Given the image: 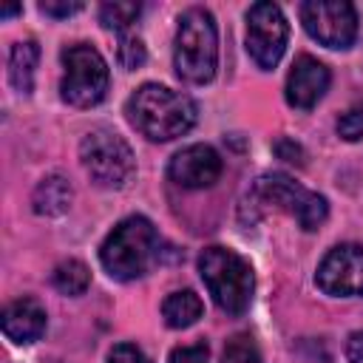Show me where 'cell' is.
Segmentation results:
<instances>
[{"instance_id":"6da1fadb","label":"cell","mask_w":363,"mask_h":363,"mask_svg":"<svg viewBox=\"0 0 363 363\" xmlns=\"http://www.w3.org/2000/svg\"><path fill=\"white\" fill-rule=\"evenodd\" d=\"M128 122L153 142H170L196 125V102L159 82H145L136 88L125 105Z\"/></svg>"},{"instance_id":"7a4b0ae2","label":"cell","mask_w":363,"mask_h":363,"mask_svg":"<svg viewBox=\"0 0 363 363\" xmlns=\"http://www.w3.org/2000/svg\"><path fill=\"white\" fill-rule=\"evenodd\" d=\"M162 238L145 216H128L119 221L99 247L105 272L116 281H133L159 264Z\"/></svg>"},{"instance_id":"3957f363","label":"cell","mask_w":363,"mask_h":363,"mask_svg":"<svg viewBox=\"0 0 363 363\" xmlns=\"http://www.w3.org/2000/svg\"><path fill=\"white\" fill-rule=\"evenodd\" d=\"M173 65H176V74L184 82H193V85H204L216 77V68H218V28H216V17L207 9L193 6L179 17L176 45H173Z\"/></svg>"},{"instance_id":"277c9868","label":"cell","mask_w":363,"mask_h":363,"mask_svg":"<svg viewBox=\"0 0 363 363\" xmlns=\"http://www.w3.org/2000/svg\"><path fill=\"white\" fill-rule=\"evenodd\" d=\"M199 272L216 306L227 315H244L252 303L255 275L252 267L227 247H207L199 255Z\"/></svg>"},{"instance_id":"5b68a950","label":"cell","mask_w":363,"mask_h":363,"mask_svg":"<svg viewBox=\"0 0 363 363\" xmlns=\"http://www.w3.org/2000/svg\"><path fill=\"white\" fill-rule=\"evenodd\" d=\"M108 91V65L102 54L88 43L62 48V82L60 94L74 108H91L102 102Z\"/></svg>"},{"instance_id":"8992f818","label":"cell","mask_w":363,"mask_h":363,"mask_svg":"<svg viewBox=\"0 0 363 363\" xmlns=\"http://www.w3.org/2000/svg\"><path fill=\"white\" fill-rule=\"evenodd\" d=\"M79 159L99 187H125L136 170L130 145L111 128H94L79 145Z\"/></svg>"},{"instance_id":"52a82bcc","label":"cell","mask_w":363,"mask_h":363,"mask_svg":"<svg viewBox=\"0 0 363 363\" xmlns=\"http://www.w3.org/2000/svg\"><path fill=\"white\" fill-rule=\"evenodd\" d=\"M252 199H261L264 204H275L278 210L295 216V221L303 230H318L329 216V204L323 196L301 187L298 182H292L284 173L261 176L252 187Z\"/></svg>"},{"instance_id":"ba28073f","label":"cell","mask_w":363,"mask_h":363,"mask_svg":"<svg viewBox=\"0 0 363 363\" xmlns=\"http://www.w3.org/2000/svg\"><path fill=\"white\" fill-rule=\"evenodd\" d=\"M301 23L326 48H349L357 37V11L346 0H306L301 3Z\"/></svg>"},{"instance_id":"9c48e42d","label":"cell","mask_w":363,"mask_h":363,"mask_svg":"<svg viewBox=\"0 0 363 363\" xmlns=\"http://www.w3.org/2000/svg\"><path fill=\"white\" fill-rule=\"evenodd\" d=\"M286 37H289V26L275 3L261 0L247 9V51L258 68L269 71L281 62Z\"/></svg>"},{"instance_id":"30bf717a","label":"cell","mask_w":363,"mask_h":363,"mask_svg":"<svg viewBox=\"0 0 363 363\" xmlns=\"http://www.w3.org/2000/svg\"><path fill=\"white\" fill-rule=\"evenodd\" d=\"M318 286L335 298H357L363 295V247L340 244L326 252L315 275Z\"/></svg>"},{"instance_id":"8fae6325","label":"cell","mask_w":363,"mask_h":363,"mask_svg":"<svg viewBox=\"0 0 363 363\" xmlns=\"http://www.w3.org/2000/svg\"><path fill=\"white\" fill-rule=\"evenodd\" d=\"M167 173L179 187H187V190L210 187L221 176V156L210 145H190L170 159Z\"/></svg>"},{"instance_id":"7c38bea8","label":"cell","mask_w":363,"mask_h":363,"mask_svg":"<svg viewBox=\"0 0 363 363\" xmlns=\"http://www.w3.org/2000/svg\"><path fill=\"white\" fill-rule=\"evenodd\" d=\"M329 88V68L318 62L315 57L303 54L292 62V71L286 77V102L298 111H309L318 105V99Z\"/></svg>"},{"instance_id":"4fadbf2b","label":"cell","mask_w":363,"mask_h":363,"mask_svg":"<svg viewBox=\"0 0 363 363\" xmlns=\"http://www.w3.org/2000/svg\"><path fill=\"white\" fill-rule=\"evenodd\" d=\"M45 309L34 298H17L3 309V332L9 340L26 346L43 337L45 332Z\"/></svg>"},{"instance_id":"5bb4252c","label":"cell","mask_w":363,"mask_h":363,"mask_svg":"<svg viewBox=\"0 0 363 363\" xmlns=\"http://www.w3.org/2000/svg\"><path fill=\"white\" fill-rule=\"evenodd\" d=\"M71 184L65 176L60 173H51L45 176L37 187H34V196H31V204H34V213L37 216H62L68 207H71Z\"/></svg>"},{"instance_id":"9a60e30c","label":"cell","mask_w":363,"mask_h":363,"mask_svg":"<svg viewBox=\"0 0 363 363\" xmlns=\"http://www.w3.org/2000/svg\"><path fill=\"white\" fill-rule=\"evenodd\" d=\"M37 60H40V45L34 40H23V43H14L11 45V54H9V79H11L14 91L31 94Z\"/></svg>"},{"instance_id":"2e32d148","label":"cell","mask_w":363,"mask_h":363,"mask_svg":"<svg viewBox=\"0 0 363 363\" xmlns=\"http://www.w3.org/2000/svg\"><path fill=\"white\" fill-rule=\"evenodd\" d=\"M204 312V303L201 298L193 292V289H179V292H170L162 303V318L170 329H187L193 326Z\"/></svg>"},{"instance_id":"e0dca14e","label":"cell","mask_w":363,"mask_h":363,"mask_svg":"<svg viewBox=\"0 0 363 363\" xmlns=\"http://www.w3.org/2000/svg\"><path fill=\"white\" fill-rule=\"evenodd\" d=\"M51 284H54V289L62 292V295H82V292L88 289V284H91V272H88V267H85L82 261L68 258V261H60V264L54 267Z\"/></svg>"},{"instance_id":"ac0fdd59","label":"cell","mask_w":363,"mask_h":363,"mask_svg":"<svg viewBox=\"0 0 363 363\" xmlns=\"http://www.w3.org/2000/svg\"><path fill=\"white\" fill-rule=\"evenodd\" d=\"M142 6L139 3H105L99 9V23L108 28V31H119L125 34V28L139 17Z\"/></svg>"},{"instance_id":"d6986e66","label":"cell","mask_w":363,"mask_h":363,"mask_svg":"<svg viewBox=\"0 0 363 363\" xmlns=\"http://www.w3.org/2000/svg\"><path fill=\"white\" fill-rule=\"evenodd\" d=\"M221 363H264V360L250 335H235L227 340V346L221 352Z\"/></svg>"},{"instance_id":"ffe728a7","label":"cell","mask_w":363,"mask_h":363,"mask_svg":"<svg viewBox=\"0 0 363 363\" xmlns=\"http://www.w3.org/2000/svg\"><path fill=\"white\" fill-rule=\"evenodd\" d=\"M145 43L139 40V37H133V34H119V45H116V60H119V65L122 68H128V71H133V68H139L142 62H145Z\"/></svg>"},{"instance_id":"44dd1931","label":"cell","mask_w":363,"mask_h":363,"mask_svg":"<svg viewBox=\"0 0 363 363\" xmlns=\"http://www.w3.org/2000/svg\"><path fill=\"white\" fill-rule=\"evenodd\" d=\"M337 133H340L346 142H357V139H363V105L346 111V113L337 119Z\"/></svg>"},{"instance_id":"7402d4cb","label":"cell","mask_w":363,"mask_h":363,"mask_svg":"<svg viewBox=\"0 0 363 363\" xmlns=\"http://www.w3.org/2000/svg\"><path fill=\"white\" fill-rule=\"evenodd\" d=\"M207 357H210L207 343H193V346H176L167 363H207Z\"/></svg>"},{"instance_id":"603a6c76","label":"cell","mask_w":363,"mask_h":363,"mask_svg":"<svg viewBox=\"0 0 363 363\" xmlns=\"http://www.w3.org/2000/svg\"><path fill=\"white\" fill-rule=\"evenodd\" d=\"M272 150L278 153V159H284V162H289V164H303V147H301L298 142L286 139V136H281V139L272 145Z\"/></svg>"},{"instance_id":"cb8c5ba5","label":"cell","mask_w":363,"mask_h":363,"mask_svg":"<svg viewBox=\"0 0 363 363\" xmlns=\"http://www.w3.org/2000/svg\"><path fill=\"white\" fill-rule=\"evenodd\" d=\"M108 363H145V354L133 343H116L108 354Z\"/></svg>"},{"instance_id":"d4e9b609","label":"cell","mask_w":363,"mask_h":363,"mask_svg":"<svg viewBox=\"0 0 363 363\" xmlns=\"http://www.w3.org/2000/svg\"><path fill=\"white\" fill-rule=\"evenodd\" d=\"M40 11L48 14V17H71L77 11H82V3L74 0V3H51V0H43L40 3Z\"/></svg>"},{"instance_id":"484cf974","label":"cell","mask_w":363,"mask_h":363,"mask_svg":"<svg viewBox=\"0 0 363 363\" xmlns=\"http://www.w3.org/2000/svg\"><path fill=\"white\" fill-rule=\"evenodd\" d=\"M346 360L349 363H363V329L349 335V340H346Z\"/></svg>"},{"instance_id":"4316f807","label":"cell","mask_w":363,"mask_h":363,"mask_svg":"<svg viewBox=\"0 0 363 363\" xmlns=\"http://www.w3.org/2000/svg\"><path fill=\"white\" fill-rule=\"evenodd\" d=\"M23 11V6H3L0 9V17H14V14H20Z\"/></svg>"}]
</instances>
